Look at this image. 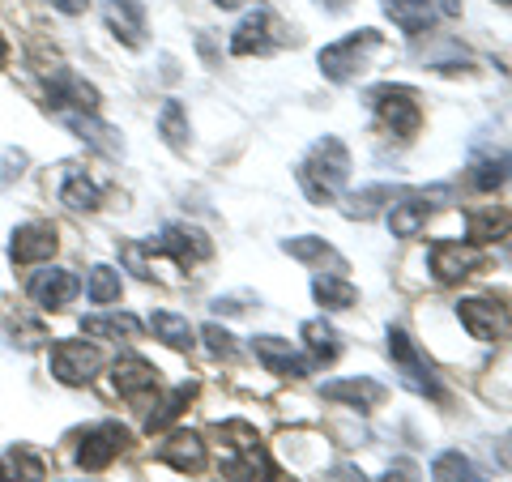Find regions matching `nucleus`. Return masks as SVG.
<instances>
[{"label":"nucleus","mask_w":512,"mask_h":482,"mask_svg":"<svg viewBox=\"0 0 512 482\" xmlns=\"http://www.w3.org/2000/svg\"><path fill=\"white\" fill-rule=\"evenodd\" d=\"M192 397H197V384H180V389H175V393L163 401V406H158V410L150 414V419H146V427H150V431H163L167 423H175V419H180V414H184V406H188Z\"/></svg>","instance_id":"35"},{"label":"nucleus","mask_w":512,"mask_h":482,"mask_svg":"<svg viewBox=\"0 0 512 482\" xmlns=\"http://www.w3.org/2000/svg\"><path fill=\"white\" fill-rule=\"evenodd\" d=\"M47 107H77L82 116H99V90L69 69H56L52 82H47Z\"/></svg>","instance_id":"12"},{"label":"nucleus","mask_w":512,"mask_h":482,"mask_svg":"<svg viewBox=\"0 0 512 482\" xmlns=\"http://www.w3.org/2000/svg\"><path fill=\"white\" fill-rule=\"evenodd\" d=\"M372 107L380 111V120L393 128V137H414L423 128L419 94L406 90V86H380V90H372Z\"/></svg>","instance_id":"6"},{"label":"nucleus","mask_w":512,"mask_h":482,"mask_svg":"<svg viewBox=\"0 0 512 482\" xmlns=\"http://www.w3.org/2000/svg\"><path fill=\"white\" fill-rule=\"evenodd\" d=\"M52 5H56L60 13H82V9H86V0H52Z\"/></svg>","instance_id":"42"},{"label":"nucleus","mask_w":512,"mask_h":482,"mask_svg":"<svg viewBox=\"0 0 512 482\" xmlns=\"http://www.w3.org/2000/svg\"><path fill=\"white\" fill-rule=\"evenodd\" d=\"M504 5H512V0H504Z\"/></svg>","instance_id":"47"},{"label":"nucleus","mask_w":512,"mask_h":482,"mask_svg":"<svg viewBox=\"0 0 512 482\" xmlns=\"http://www.w3.org/2000/svg\"><path fill=\"white\" fill-rule=\"evenodd\" d=\"M60 201L77 214H94L103 205V188L90 180L86 171H64V184H60Z\"/></svg>","instance_id":"22"},{"label":"nucleus","mask_w":512,"mask_h":482,"mask_svg":"<svg viewBox=\"0 0 512 482\" xmlns=\"http://www.w3.org/2000/svg\"><path fill=\"white\" fill-rule=\"evenodd\" d=\"M82 333L86 337H137L141 320L128 312H111V316H82Z\"/></svg>","instance_id":"30"},{"label":"nucleus","mask_w":512,"mask_h":482,"mask_svg":"<svg viewBox=\"0 0 512 482\" xmlns=\"http://www.w3.org/2000/svg\"><path fill=\"white\" fill-rule=\"evenodd\" d=\"M338 478H342V482H363V474H355V470H350V465H342Z\"/></svg>","instance_id":"44"},{"label":"nucleus","mask_w":512,"mask_h":482,"mask_svg":"<svg viewBox=\"0 0 512 482\" xmlns=\"http://www.w3.org/2000/svg\"><path fill=\"white\" fill-rule=\"evenodd\" d=\"M227 457H222V478L227 482H274V461H269L265 444L256 440V431L248 423H227L222 427Z\"/></svg>","instance_id":"3"},{"label":"nucleus","mask_w":512,"mask_h":482,"mask_svg":"<svg viewBox=\"0 0 512 482\" xmlns=\"http://www.w3.org/2000/svg\"><path fill=\"white\" fill-rule=\"evenodd\" d=\"M269 26H274V13H269V9H252L248 18L235 26V35H231V52H235V56L269 52Z\"/></svg>","instance_id":"21"},{"label":"nucleus","mask_w":512,"mask_h":482,"mask_svg":"<svg viewBox=\"0 0 512 482\" xmlns=\"http://www.w3.org/2000/svg\"><path fill=\"white\" fill-rule=\"evenodd\" d=\"M47 478V465L39 453H30V448H9V453H0V482H43Z\"/></svg>","instance_id":"24"},{"label":"nucleus","mask_w":512,"mask_h":482,"mask_svg":"<svg viewBox=\"0 0 512 482\" xmlns=\"http://www.w3.org/2000/svg\"><path fill=\"white\" fill-rule=\"evenodd\" d=\"M470 171H474L470 184H474L478 192H491V188H500L508 175H512V158H478Z\"/></svg>","instance_id":"36"},{"label":"nucleus","mask_w":512,"mask_h":482,"mask_svg":"<svg viewBox=\"0 0 512 482\" xmlns=\"http://www.w3.org/2000/svg\"><path fill=\"white\" fill-rule=\"evenodd\" d=\"M312 295H316L320 308H333V312L355 308V303H359V291L342 278V273H316V278H312Z\"/></svg>","instance_id":"25"},{"label":"nucleus","mask_w":512,"mask_h":482,"mask_svg":"<svg viewBox=\"0 0 512 482\" xmlns=\"http://www.w3.org/2000/svg\"><path fill=\"white\" fill-rule=\"evenodd\" d=\"M508 227H512V218L504 210H474L470 222H466V239L483 248V244H491V239H504Z\"/></svg>","instance_id":"29"},{"label":"nucleus","mask_w":512,"mask_h":482,"mask_svg":"<svg viewBox=\"0 0 512 482\" xmlns=\"http://www.w3.org/2000/svg\"><path fill=\"white\" fill-rule=\"evenodd\" d=\"M380 205H393V188L389 184H372V188L355 192V197L346 201V214L350 218H372V214H380Z\"/></svg>","instance_id":"34"},{"label":"nucleus","mask_w":512,"mask_h":482,"mask_svg":"<svg viewBox=\"0 0 512 482\" xmlns=\"http://www.w3.org/2000/svg\"><path fill=\"white\" fill-rule=\"evenodd\" d=\"M158 133H163V141L175 150V154H184L188 150V141H192V124H188V111L180 99H167L163 111H158Z\"/></svg>","instance_id":"26"},{"label":"nucleus","mask_w":512,"mask_h":482,"mask_svg":"<svg viewBox=\"0 0 512 482\" xmlns=\"http://www.w3.org/2000/svg\"><path fill=\"white\" fill-rule=\"evenodd\" d=\"M60 239H56V227L52 222H26V227L13 231V244H9V256L18 265H35V261H47L56 256Z\"/></svg>","instance_id":"13"},{"label":"nucleus","mask_w":512,"mask_h":482,"mask_svg":"<svg viewBox=\"0 0 512 482\" xmlns=\"http://www.w3.org/2000/svg\"><path fill=\"white\" fill-rule=\"evenodd\" d=\"M158 461L180 474H197L205 465V444L197 431H175V436H167V444H158Z\"/></svg>","instance_id":"18"},{"label":"nucleus","mask_w":512,"mask_h":482,"mask_svg":"<svg viewBox=\"0 0 512 482\" xmlns=\"http://www.w3.org/2000/svg\"><path fill=\"white\" fill-rule=\"evenodd\" d=\"M380 43H384V35L372 30V26L350 30V35H342L338 43L320 47L316 64H320V73H325L333 86H346L367 69V60H372V52H380Z\"/></svg>","instance_id":"2"},{"label":"nucleus","mask_w":512,"mask_h":482,"mask_svg":"<svg viewBox=\"0 0 512 482\" xmlns=\"http://www.w3.org/2000/svg\"><path fill=\"white\" fill-rule=\"evenodd\" d=\"M282 252L286 256H295V261L303 265H316V269H333V273H346V256L333 252L320 235H295V239H282Z\"/></svg>","instance_id":"20"},{"label":"nucleus","mask_w":512,"mask_h":482,"mask_svg":"<svg viewBox=\"0 0 512 482\" xmlns=\"http://www.w3.org/2000/svg\"><path fill=\"white\" fill-rule=\"evenodd\" d=\"M128 448V431L120 423H99V427H90L86 436H82V448H77V465L82 470H107L111 461H116L120 453Z\"/></svg>","instance_id":"8"},{"label":"nucleus","mask_w":512,"mask_h":482,"mask_svg":"<svg viewBox=\"0 0 512 482\" xmlns=\"http://www.w3.org/2000/svg\"><path fill=\"white\" fill-rule=\"evenodd\" d=\"M150 329H154L158 342H167L171 350H192V346H197V329L188 325V316L154 312V316H150Z\"/></svg>","instance_id":"27"},{"label":"nucleus","mask_w":512,"mask_h":482,"mask_svg":"<svg viewBox=\"0 0 512 482\" xmlns=\"http://www.w3.org/2000/svg\"><path fill=\"white\" fill-rule=\"evenodd\" d=\"M495 457H500L504 470H512V436H504L500 444H495Z\"/></svg>","instance_id":"40"},{"label":"nucleus","mask_w":512,"mask_h":482,"mask_svg":"<svg viewBox=\"0 0 512 482\" xmlns=\"http://www.w3.org/2000/svg\"><path fill=\"white\" fill-rule=\"evenodd\" d=\"M457 320L466 325V333L474 337V342H504V337L512 333L508 308L504 303H495V299H483V295L461 299L457 303Z\"/></svg>","instance_id":"7"},{"label":"nucleus","mask_w":512,"mask_h":482,"mask_svg":"<svg viewBox=\"0 0 512 482\" xmlns=\"http://www.w3.org/2000/svg\"><path fill=\"white\" fill-rule=\"evenodd\" d=\"M86 295L90 303H116L120 299V269H111V265H94L90 269V282H86Z\"/></svg>","instance_id":"33"},{"label":"nucleus","mask_w":512,"mask_h":482,"mask_svg":"<svg viewBox=\"0 0 512 482\" xmlns=\"http://www.w3.org/2000/svg\"><path fill=\"white\" fill-rule=\"evenodd\" d=\"M346 180H350V150L342 146V137L325 133L299 163V188L308 192L312 205H333L342 197Z\"/></svg>","instance_id":"1"},{"label":"nucleus","mask_w":512,"mask_h":482,"mask_svg":"<svg viewBox=\"0 0 512 482\" xmlns=\"http://www.w3.org/2000/svg\"><path fill=\"white\" fill-rule=\"evenodd\" d=\"M431 482H487V478L474 470L470 457H461L457 448H444V453L431 461Z\"/></svg>","instance_id":"28"},{"label":"nucleus","mask_w":512,"mask_h":482,"mask_svg":"<svg viewBox=\"0 0 512 482\" xmlns=\"http://www.w3.org/2000/svg\"><path fill=\"white\" fill-rule=\"evenodd\" d=\"M376 482H423V470H419V465H414L410 457H397Z\"/></svg>","instance_id":"38"},{"label":"nucleus","mask_w":512,"mask_h":482,"mask_svg":"<svg viewBox=\"0 0 512 482\" xmlns=\"http://www.w3.org/2000/svg\"><path fill=\"white\" fill-rule=\"evenodd\" d=\"M427 265L431 273H436V282H466L470 273H478L487 265V256L478 244H461V239H436L427 252Z\"/></svg>","instance_id":"5"},{"label":"nucleus","mask_w":512,"mask_h":482,"mask_svg":"<svg viewBox=\"0 0 512 482\" xmlns=\"http://www.w3.org/2000/svg\"><path fill=\"white\" fill-rule=\"evenodd\" d=\"M436 197H444V192H414V197H402V201L393 197V205H389V231L397 239H414L427 227L431 210H436V205H431Z\"/></svg>","instance_id":"14"},{"label":"nucleus","mask_w":512,"mask_h":482,"mask_svg":"<svg viewBox=\"0 0 512 482\" xmlns=\"http://www.w3.org/2000/svg\"><path fill=\"white\" fill-rule=\"evenodd\" d=\"M384 13H389L402 35H423L431 18H436V5L431 0H384Z\"/></svg>","instance_id":"23"},{"label":"nucleus","mask_w":512,"mask_h":482,"mask_svg":"<svg viewBox=\"0 0 512 482\" xmlns=\"http://www.w3.org/2000/svg\"><path fill=\"white\" fill-rule=\"evenodd\" d=\"M389 359L393 367L406 376V384L414 393H423L431 401H444V389H440V376L431 372V363L423 359V350L414 346V337L406 329H389Z\"/></svg>","instance_id":"4"},{"label":"nucleus","mask_w":512,"mask_h":482,"mask_svg":"<svg viewBox=\"0 0 512 482\" xmlns=\"http://www.w3.org/2000/svg\"><path fill=\"white\" fill-rule=\"evenodd\" d=\"M5 56H9V43H5V35H0V64H5Z\"/></svg>","instance_id":"46"},{"label":"nucleus","mask_w":512,"mask_h":482,"mask_svg":"<svg viewBox=\"0 0 512 482\" xmlns=\"http://www.w3.org/2000/svg\"><path fill=\"white\" fill-rule=\"evenodd\" d=\"M214 5H218V9H239L244 0H214Z\"/></svg>","instance_id":"45"},{"label":"nucleus","mask_w":512,"mask_h":482,"mask_svg":"<svg viewBox=\"0 0 512 482\" xmlns=\"http://www.w3.org/2000/svg\"><path fill=\"white\" fill-rule=\"evenodd\" d=\"M103 18H107L111 30H116V39L124 47L146 43V5H141V0H107Z\"/></svg>","instance_id":"16"},{"label":"nucleus","mask_w":512,"mask_h":482,"mask_svg":"<svg viewBox=\"0 0 512 482\" xmlns=\"http://www.w3.org/2000/svg\"><path fill=\"white\" fill-rule=\"evenodd\" d=\"M316 5H325V9H329V13H342V9H346V5H350V0H316Z\"/></svg>","instance_id":"43"},{"label":"nucleus","mask_w":512,"mask_h":482,"mask_svg":"<svg viewBox=\"0 0 512 482\" xmlns=\"http://www.w3.org/2000/svg\"><path fill=\"white\" fill-rule=\"evenodd\" d=\"M69 128H73V133L77 137H82V141H90V146L94 150H103V154H111V158H116L124 146H120V137L116 133H111V128L107 124H99V120H86V116H69Z\"/></svg>","instance_id":"32"},{"label":"nucleus","mask_w":512,"mask_h":482,"mask_svg":"<svg viewBox=\"0 0 512 482\" xmlns=\"http://www.w3.org/2000/svg\"><path fill=\"white\" fill-rule=\"evenodd\" d=\"M150 248H158V252H167L175 265H201V261H210L214 256V244L205 239V231H197V227H163V235L158 239H150Z\"/></svg>","instance_id":"10"},{"label":"nucleus","mask_w":512,"mask_h":482,"mask_svg":"<svg viewBox=\"0 0 512 482\" xmlns=\"http://www.w3.org/2000/svg\"><path fill=\"white\" fill-rule=\"evenodd\" d=\"M329 401H346V406H355V410H376L384 397H389V389H384L380 380H372V376H350V380H329L325 389Z\"/></svg>","instance_id":"17"},{"label":"nucleus","mask_w":512,"mask_h":482,"mask_svg":"<svg viewBox=\"0 0 512 482\" xmlns=\"http://www.w3.org/2000/svg\"><path fill=\"white\" fill-rule=\"evenodd\" d=\"M22 167H26V154L22 150H5V154H0V188L18 180Z\"/></svg>","instance_id":"39"},{"label":"nucleus","mask_w":512,"mask_h":482,"mask_svg":"<svg viewBox=\"0 0 512 482\" xmlns=\"http://www.w3.org/2000/svg\"><path fill=\"white\" fill-rule=\"evenodd\" d=\"M201 337H205V350H210L214 359H235V337H231L227 329L205 325V329H201Z\"/></svg>","instance_id":"37"},{"label":"nucleus","mask_w":512,"mask_h":482,"mask_svg":"<svg viewBox=\"0 0 512 482\" xmlns=\"http://www.w3.org/2000/svg\"><path fill=\"white\" fill-rule=\"evenodd\" d=\"M103 355L86 342H56L52 346V376L60 384H86L94 380V372H99Z\"/></svg>","instance_id":"11"},{"label":"nucleus","mask_w":512,"mask_h":482,"mask_svg":"<svg viewBox=\"0 0 512 482\" xmlns=\"http://www.w3.org/2000/svg\"><path fill=\"white\" fill-rule=\"evenodd\" d=\"M252 350H256V359L265 363V372H274V376H291V380H303V376H308V363H303V359L295 355L286 337L261 333V337H252Z\"/></svg>","instance_id":"15"},{"label":"nucleus","mask_w":512,"mask_h":482,"mask_svg":"<svg viewBox=\"0 0 512 482\" xmlns=\"http://www.w3.org/2000/svg\"><path fill=\"white\" fill-rule=\"evenodd\" d=\"M111 384H116V393L120 397H146L150 389H158V372H154V363L146 359H137V355H124L116 367H111Z\"/></svg>","instance_id":"19"},{"label":"nucleus","mask_w":512,"mask_h":482,"mask_svg":"<svg viewBox=\"0 0 512 482\" xmlns=\"http://www.w3.org/2000/svg\"><path fill=\"white\" fill-rule=\"evenodd\" d=\"M436 9L444 18H461V0H436Z\"/></svg>","instance_id":"41"},{"label":"nucleus","mask_w":512,"mask_h":482,"mask_svg":"<svg viewBox=\"0 0 512 482\" xmlns=\"http://www.w3.org/2000/svg\"><path fill=\"white\" fill-rule=\"evenodd\" d=\"M26 295L39 303L43 312H60L64 303H73L77 295H82V278L69 269H39L35 278L26 282Z\"/></svg>","instance_id":"9"},{"label":"nucleus","mask_w":512,"mask_h":482,"mask_svg":"<svg viewBox=\"0 0 512 482\" xmlns=\"http://www.w3.org/2000/svg\"><path fill=\"white\" fill-rule=\"evenodd\" d=\"M303 342H308V350H312V359H316V363H333V359L342 355L338 329L325 325V320H308V325H303Z\"/></svg>","instance_id":"31"}]
</instances>
